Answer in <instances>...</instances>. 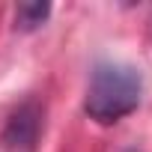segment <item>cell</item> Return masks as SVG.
<instances>
[{"mask_svg": "<svg viewBox=\"0 0 152 152\" xmlns=\"http://www.w3.org/2000/svg\"><path fill=\"white\" fill-rule=\"evenodd\" d=\"M140 96H143V78L134 66L99 63L87 84L84 113L99 125H113L137 110Z\"/></svg>", "mask_w": 152, "mask_h": 152, "instance_id": "6da1fadb", "label": "cell"}, {"mask_svg": "<svg viewBox=\"0 0 152 152\" xmlns=\"http://www.w3.org/2000/svg\"><path fill=\"white\" fill-rule=\"evenodd\" d=\"M51 3H21L15 9V27L18 30H36L48 21Z\"/></svg>", "mask_w": 152, "mask_h": 152, "instance_id": "3957f363", "label": "cell"}, {"mask_svg": "<svg viewBox=\"0 0 152 152\" xmlns=\"http://www.w3.org/2000/svg\"><path fill=\"white\" fill-rule=\"evenodd\" d=\"M42 131H45V107L36 99H27L3 122L0 149L3 152H36Z\"/></svg>", "mask_w": 152, "mask_h": 152, "instance_id": "7a4b0ae2", "label": "cell"}]
</instances>
